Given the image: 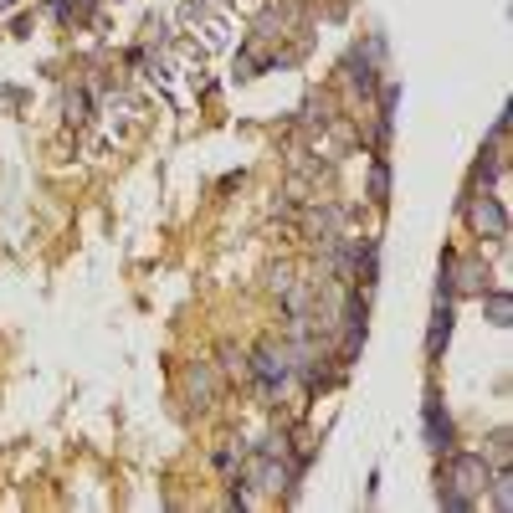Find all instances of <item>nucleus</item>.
I'll list each match as a JSON object with an SVG mask.
<instances>
[{
  "instance_id": "1",
  "label": "nucleus",
  "mask_w": 513,
  "mask_h": 513,
  "mask_svg": "<svg viewBox=\"0 0 513 513\" xmlns=\"http://www.w3.org/2000/svg\"><path fill=\"white\" fill-rule=\"evenodd\" d=\"M488 482H493V467L482 452H457L447 462V478H442V508L452 513H467L472 508V498L488 493Z\"/></svg>"
},
{
  "instance_id": "2",
  "label": "nucleus",
  "mask_w": 513,
  "mask_h": 513,
  "mask_svg": "<svg viewBox=\"0 0 513 513\" xmlns=\"http://www.w3.org/2000/svg\"><path fill=\"white\" fill-rule=\"evenodd\" d=\"M252 375L267 385V390H273V385H283V380L293 375V354L277 350V344H262V350L252 354Z\"/></svg>"
},
{
  "instance_id": "3",
  "label": "nucleus",
  "mask_w": 513,
  "mask_h": 513,
  "mask_svg": "<svg viewBox=\"0 0 513 513\" xmlns=\"http://www.w3.org/2000/svg\"><path fill=\"white\" fill-rule=\"evenodd\" d=\"M467 221L478 226L482 237H493V241L508 237V216H503V206H498V195H478V201L467 206Z\"/></svg>"
},
{
  "instance_id": "4",
  "label": "nucleus",
  "mask_w": 513,
  "mask_h": 513,
  "mask_svg": "<svg viewBox=\"0 0 513 513\" xmlns=\"http://www.w3.org/2000/svg\"><path fill=\"white\" fill-rule=\"evenodd\" d=\"M426 447L452 452V421H447V411H442V396H426Z\"/></svg>"
},
{
  "instance_id": "5",
  "label": "nucleus",
  "mask_w": 513,
  "mask_h": 513,
  "mask_svg": "<svg viewBox=\"0 0 513 513\" xmlns=\"http://www.w3.org/2000/svg\"><path fill=\"white\" fill-rule=\"evenodd\" d=\"M447 334H452V298L447 293H436V313H432V334H426V354H442L447 350Z\"/></svg>"
},
{
  "instance_id": "6",
  "label": "nucleus",
  "mask_w": 513,
  "mask_h": 513,
  "mask_svg": "<svg viewBox=\"0 0 513 513\" xmlns=\"http://www.w3.org/2000/svg\"><path fill=\"white\" fill-rule=\"evenodd\" d=\"M191 396H195V406H210V396H216V375L206 365L191 369Z\"/></svg>"
},
{
  "instance_id": "7",
  "label": "nucleus",
  "mask_w": 513,
  "mask_h": 513,
  "mask_svg": "<svg viewBox=\"0 0 513 513\" xmlns=\"http://www.w3.org/2000/svg\"><path fill=\"white\" fill-rule=\"evenodd\" d=\"M457 293H488V267H478V262H462V277H457Z\"/></svg>"
},
{
  "instance_id": "8",
  "label": "nucleus",
  "mask_w": 513,
  "mask_h": 513,
  "mask_svg": "<svg viewBox=\"0 0 513 513\" xmlns=\"http://www.w3.org/2000/svg\"><path fill=\"white\" fill-rule=\"evenodd\" d=\"M488 319L503 329V323L513 319V303H508V293H488Z\"/></svg>"
},
{
  "instance_id": "9",
  "label": "nucleus",
  "mask_w": 513,
  "mask_h": 513,
  "mask_svg": "<svg viewBox=\"0 0 513 513\" xmlns=\"http://www.w3.org/2000/svg\"><path fill=\"white\" fill-rule=\"evenodd\" d=\"M488 488H493V503H498V508H513V472H498Z\"/></svg>"
},
{
  "instance_id": "10",
  "label": "nucleus",
  "mask_w": 513,
  "mask_h": 513,
  "mask_svg": "<svg viewBox=\"0 0 513 513\" xmlns=\"http://www.w3.org/2000/svg\"><path fill=\"white\" fill-rule=\"evenodd\" d=\"M62 108H67V124H82L88 118V93H67Z\"/></svg>"
},
{
  "instance_id": "11",
  "label": "nucleus",
  "mask_w": 513,
  "mask_h": 513,
  "mask_svg": "<svg viewBox=\"0 0 513 513\" xmlns=\"http://www.w3.org/2000/svg\"><path fill=\"white\" fill-rule=\"evenodd\" d=\"M369 195H375V201H385V164H375V175H369Z\"/></svg>"
}]
</instances>
